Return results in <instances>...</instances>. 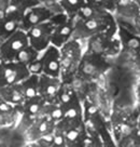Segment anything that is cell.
I'll return each mask as SVG.
<instances>
[{"mask_svg": "<svg viewBox=\"0 0 140 147\" xmlns=\"http://www.w3.org/2000/svg\"><path fill=\"white\" fill-rule=\"evenodd\" d=\"M83 70H84V73L85 74H92L94 70H95V67H94L92 64H86L85 66H84Z\"/></svg>", "mask_w": 140, "mask_h": 147, "instance_id": "obj_23", "label": "cell"}, {"mask_svg": "<svg viewBox=\"0 0 140 147\" xmlns=\"http://www.w3.org/2000/svg\"><path fill=\"white\" fill-rule=\"evenodd\" d=\"M78 138H79V132L76 131V130H71L67 133V138L68 141H70V142H74Z\"/></svg>", "mask_w": 140, "mask_h": 147, "instance_id": "obj_16", "label": "cell"}, {"mask_svg": "<svg viewBox=\"0 0 140 147\" xmlns=\"http://www.w3.org/2000/svg\"><path fill=\"white\" fill-rule=\"evenodd\" d=\"M3 64V61H2V59H1V57H0V66H1V65Z\"/></svg>", "mask_w": 140, "mask_h": 147, "instance_id": "obj_30", "label": "cell"}, {"mask_svg": "<svg viewBox=\"0 0 140 147\" xmlns=\"http://www.w3.org/2000/svg\"><path fill=\"white\" fill-rule=\"evenodd\" d=\"M42 69H43L42 61H36V62H32L31 64L29 65V70L33 74H39Z\"/></svg>", "mask_w": 140, "mask_h": 147, "instance_id": "obj_12", "label": "cell"}, {"mask_svg": "<svg viewBox=\"0 0 140 147\" xmlns=\"http://www.w3.org/2000/svg\"><path fill=\"white\" fill-rule=\"evenodd\" d=\"M63 115H64V113L60 108H54V109L51 111V117H52L53 119H59V118L63 117Z\"/></svg>", "mask_w": 140, "mask_h": 147, "instance_id": "obj_15", "label": "cell"}, {"mask_svg": "<svg viewBox=\"0 0 140 147\" xmlns=\"http://www.w3.org/2000/svg\"><path fill=\"white\" fill-rule=\"evenodd\" d=\"M41 90L46 95H53L57 90V81L52 79L42 78L41 80Z\"/></svg>", "mask_w": 140, "mask_h": 147, "instance_id": "obj_8", "label": "cell"}, {"mask_svg": "<svg viewBox=\"0 0 140 147\" xmlns=\"http://www.w3.org/2000/svg\"><path fill=\"white\" fill-rule=\"evenodd\" d=\"M96 3H101V2H104V0H94Z\"/></svg>", "mask_w": 140, "mask_h": 147, "instance_id": "obj_29", "label": "cell"}, {"mask_svg": "<svg viewBox=\"0 0 140 147\" xmlns=\"http://www.w3.org/2000/svg\"><path fill=\"white\" fill-rule=\"evenodd\" d=\"M10 109H11V107L9 105H7L5 103H1L0 104V110L1 111H9Z\"/></svg>", "mask_w": 140, "mask_h": 147, "instance_id": "obj_26", "label": "cell"}, {"mask_svg": "<svg viewBox=\"0 0 140 147\" xmlns=\"http://www.w3.org/2000/svg\"><path fill=\"white\" fill-rule=\"evenodd\" d=\"M13 73H14V70L11 68V67H8V68H5V76H3V77H5V79H7L8 77H9V76H11V75H12Z\"/></svg>", "mask_w": 140, "mask_h": 147, "instance_id": "obj_25", "label": "cell"}, {"mask_svg": "<svg viewBox=\"0 0 140 147\" xmlns=\"http://www.w3.org/2000/svg\"><path fill=\"white\" fill-rule=\"evenodd\" d=\"M53 140H54V136L52 134H45L42 138V141L45 143H53Z\"/></svg>", "mask_w": 140, "mask_h": 147, "instance_id": "obj_24", "label": "cell"}, {"mask_svg": "<svg viewBox=\"0 0 140 147\" xmlns=\"http://www.w3.org/2000/svg\"><path fill=\"white\" fill-rule=\"evenodd\" d=\"M43 63V69L44 71L52 75L57 76L59 70V62H58V52L55 48H50L48 52L45 53L44 57L42 60Z\"/></svg>", "mask_w": 140, "mask_h": 147, "instance_id": "obj_4", "label": "cell"}, {"mask_svg": "<svg viewBox=\"0 0 140 147\" xmlns=\"http://www.w3.org/2000/svg\"><path fill=\"white\" fill-rule=\"evenodd\" d=\"M24 92L27 97H35L37 94V79L31 78L24 84Z\"/></svg>", "mask_w": 140, "mask_h": 147, "instance_id": "obj_10", "label": "cell"}, {"mask_svg": "<svg viewBox=\"0 0 140 147\" xmlns=\"http://www.w3.org/2000/svg\"><path fill=\"white\" fill-rule=\"evenodd\" d=\"M53 143H54V145H56V146H62V145L64 144L63 135H60V134H56V135L54 136Z\"/></svg>", "mask_w": 140, "mask_h": 147, "instance_id": "obj_19", "label": "cell"}, {"mask_svg": "<svg viewBox=\"0 0 140 147\" xmlns=\"http://www.w3.org/2000/svg\"><path fill=\"white\" fill-rule=\"evenodd\" d=\"M53 28L51 26L50 23H41L38 24L36 26L30 28V30L28 32V38L31 42L35 49H43L48 45V41L52 38L53 34Z\"/></svg>", "mask_w": 140, "mask_h": 147, "instance_id": "obj_1", "label": "cell"}, {"mask_svg": "<svg viewBox=\"0 0 140 147\" xmlns=\"http://www.w3.org/2000/svg\"><path fill=\"white\" fill-rule=\"evenodd\" d=\"M48 130H49V122L43 121V122L39 125V132H41V133H45Z\"/></svg>", "mask_w": 140, "mask_h": 147, "instance_id": "obj_21", "label": "cell"}, {"mask_svg": "<svg viewBox=\"0 0 140 147\" xmlns=\"http://www.w3.org/2000/svg\"><path fill=\"white\" fill-rule=\"evenodd\" d=\"M23 100L22 97V94H21V92L18 91V90H14L12 92V94H11V96H10V100L12 103H19V102Z\"/></svg>", "mask_w": 140, "mask_h": 147, "instance_id": "obj_14", "label": "cell"}, {"mask_svg": "<svg viewBox=\"0 0 140 147\" xmlns=\"http://www.w3.org/2000/svg\"><path fill=\"white\" fill-rule=\"evenodd\" d=\"M78 116V110L76 109V108H69V109L67 110V117H69V118H76Z\"/></svg>", "mask_w": 140, "mask_h": 147, "instance_id": "obj_22", "label": "cell"}, {"mask_svg": "<svg viewBox=\"0 0 140 147\" xmlns=\"http://www.w3.org/2000/svg\"><path fill=\"white\" fill-rule=\"evenodd\" d=\"M80 12H81L82 16L86 20H88V18H96V13H95V10L93 9L92 7H88V5H85V7H82L81 10H80Z\"/></svg>", "mask_w": 140, "mask_h": 147, "instance_id": "obj_11", "label": "cell"}, {"mask_svg": "<svg viewBox=\"0 0 140 147\" xmlns=\"http://www.w3.org/2000/svg\"><path fill=\"white\" fill-rule=\"evenodd\" d=\"M36 55V51H35V48L32 47H25L24 49L17 52L16 54V59H17L18 62L21 63H27V62H30V61L35 57Z\"/></svg>", "mask_w": 140, "mask_h": 147, "instance_id": "obj_7", "label": "cell"}, {"mask_svg": "<svg viewBox=\"0 0 140 147\" xmlns=\"http://www.w3.org/2000/svg\"><path fill=\"white\" fill-rule=\"evenodd\" d=\"M18 79V76H17V71H15L14 70V73L11 75V76H9L8 78L5 79V82L7 83H13L14 81H16Z\"/></svg>", "mask_w": 140, "mask_h": 147, "instance_id": "obj_20", "label": "cell"}, {"mask_svg": "<svg viewBox=\"0 0 140 147\" xmlns=\"http://www.w3.org/2000/svg\"><path fill=\"white\" fill-rule=\"evenodd\" d=\"M2 54V49H1V47H0V55Z\"/></svg>", "mask_w": 140, "mask_h": 147, "instance_id": "obj_31", "label": "cell"}, {"mask_svg": "<svg viewBox=\"0 0 140 147\" xmlns=\"http://www.w3.org/2000/svg\"><path fill=\"white\" fill-rule=\"evenodd\" d=\"M39 109H40V105H39V103H37V102L30 104L29 107H28V110H29L30 114H37V113L39 111Z\"/></svg>", "mask_w": 140, "mask_h": 147, "instance_id": "obj_18", "label": "cell"}, {"mask_svg": "<svg viewBox=\"0 0 140 147\" xmlns=\"http://www.w3.org/2000/svg\"><path fill=\"white\" fill-rule=\"evenodd\" d=\"M139 127H140V123H139Z\"/></svg>", "mask_w": 140, "mask_h": 147, "instance_id": "obj_32", "label": "cell"}, {"mask_svg": "<svg viewBox=\"0 0 140 147\" xmlns=\"http://www.w3.org/2000/svg\"><path fill=\"white\" fill-rule=\"evenodd\" d=\"M96 111H97V108H96L95 106H90V107L87 108V113H88V114H90V115L95 114Z\"/></svg>", "mask_w": 140, "mask_h": 147, "instance_id": "obj_28", "label": "cell"}, {"mask_svg": "<svg viewBox=\"0 0 140 147\" xmlns=\"http://www.w3.org/2000/svg\"><path fill=\"white\" fill-rule=\"evenodd\" d=\"M122 38L125 46L127 47V49L133 51L140 50V37L136 36L134 34H131L126 29H123Z\"/></svg>", "mask_w": 140, "mask_h": 147, "instance_id": "obj_6", "label": "cell"}, {"mask_svg": "<svg viewBox=\"0 0 140 147\" xmlns=\"http://www.w3.org/2000/svg\"><path fill=\"white\" fill-rule=\"evenodd\" d=\"M102 26H104V21L97 18H88V20H86L85 23H84V28L90 32H97V30L101 29Z\"/></svg>", "mask_w": 140, "mask_h": 147, "instance_id": "obj_9", "label": "cell"}, {"mask_svg": "<svg viewBox=\"0 0 140 147\" xmlns=\"http://www.w3.org/2000/svg\"><path fill=\"white\" fill-rule=\"evenodd\" d=\"M51 16V11L45 8H33L27 11L24 18V24L28 28H31L38 24L43 23L44 21L49 20Z\"/></svg>", "mask_w": 140, "mask_h": 147, "instance_id": "obj_3", "label": "cell"}, {"mask_svg": "<svg viewBox=\"0 0 140 147\" xmlns=\"http://www.w3.org/2000/svg\"><path fill=\"white\" fill-rule=\"evenodd\" d=\"M71 32H72V26L69 23L60 24L56 29H54V32L52 34L51 40L56 46H60L68 37L71 35Z\"/></svg>", "mask_w": 140, "mask_h": 147, "instance_id": "obj_5", "label": "cell"}, {"mask_svg": "<svg viewBox=\"0 0 140 147\" xmlns=\"http://www.w3.org/2000/svg\"><path fill=\"white\" fill-rule=\"evenodd\" d=\"M67 3L71 7H77L80 3V0H67Z\"/></svg>", "mask_w": 140, "mask_h": 147, "instance_id": "obj_27", "label": "cell"}, {"mask_svg": "<svg viewBox=\"0 0 140 147\" xmlns=\"http://www.w3.org/2000/svg\"><path fill=\"white\" fill-rule=\"evenodd\" d=\"M28 40L29 38L25 32H16L5 43V46L2 48V52L5 55H8V57L12 56L13 54H17V52L28 46Z\"/></svg>", "mask_w": 140, "mask_h": 147, "instance_id": "obj_2", "label": "cell"}, {"mask_svg": "<svg viewBox=\"0 0 140 147\" xmlns=\"http://www.w3.org/2000/svg\"><path fill=\"white\" fill-rule=\"evenodd\" d=\"M16 21H14V20H9V21H7L5 24H3V29H5V32H12L15 30V28H16Z\"/></svg>", "mask_w": 140, "mask_h": 147, "instance_id": "obj_13", "label": "cell"}, {"mask_svg": "<svg viewBox=\"0 0 140 147\" xmlns=\"http://www.w3.org/2000/svg\"><path fill=\"white\" fill-rule=\"evenodd\" d=\"M59 97H60V102L63 104H68L69 102L71 101V96H70V94L67 93V92H62Z\"/></svg>", "mask_w": 140, "mask_h": 147, "instance_id": "obj_17", "label": "cell"}]
</instances>
